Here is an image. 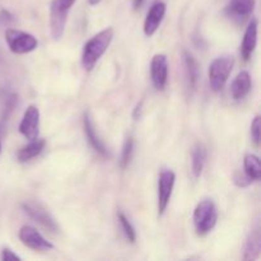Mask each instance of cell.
<instances>
[{
  "instance_id": "obj_1",
  "label": "cell",
  "mask_w": 261,
  "mask_h": 261,
  "mask_svg": "<svg viewBox=\"0 0 261 261\" xmlns=\"http://www.w3.org/2000/svg\"><path fill=\"white\" fill-rule=\"evenodd\" d=\"M112 38H114V28L107 27L87 41L82 54V64L87 71L93 70L96 64L111 45Z\"/></svg>"
},
{
  "instance_id": "obj_2",
  "label": "cell",
  "mask_w": 261,
  "mask_h": 261,
  "mask_svg": "<svg viewBox=\"0 0 261 261\" xmlns=\"http://www.w3.org/2000/svg\"><path fill=\"white\" fill-rule=\"evenodd\" d=\"M193 219L196 233L199 236L208 234L216 227L217 219H218V213H217V206L214 201L211 199L201 200L194 211Z\"/></svg>"
},
{
  "instance_id": "obj_3",
  "label": "cell",
  "mask_w": 261,
  "mask_h": 261,
  "mask_svg": "<svg viewBox=\"0 0 261 261\" xmlns=\"http://www.w3.org/2000/svg\"><path fill=\"white\" fill-rule=\"evenodd\" d=\"M234 59L232 55H221L214 59L209 65V84L213 92H219L224 88L229 78Z\"/></svg>"
},
{
  "instance_id": "obj_4",
  "label": "cell",
  "mask_w": 261,
  "mask_h": 261,
  "mask_svg": "<svg viewBox=\"0 0 261 261\" xmlns=\"http://www.w3.org/2000/svg\"><path fill=\"white\" fill-rule=\"evenodd\" d=\"M76 0H53L50 4V32L55 41H59L64 35L68 19L69 10Z\"/></svg>"
},
{
  "instance_id": "obj_5",
  "label": "cell",
  "mask_w": 261,
  "mask_h": 261,
  "mask_svg": "<svg viewBox=\"0 0 261 261\" xmlns=\"http://www.w3.org/2000/svg\"><path fill=\"white\" fill-rule=\"evenodd\" d=\"M5 41L9 50L17 55L32 53L38 46V41L35 36L15 28H8L5 31Z\"/></svg>"
},
{
  "instance_id": "obj_6",
  "label": "cell",
  "mask_w": 261,
  "mask_h": 261,
  "mask_svg": "<svg viewBox=\"0 0 261 261\" xmlns=\"http://www.w3.org/2000/svg\"><path fill=\"white\" fill-rule=\"evenodd\" d=\"M176 175L171 170H162L158 178V214L163 216L172 196Z\"/></svg>"
},
{
  "instance_id": "obj_7",
  "label": "cell",
  "mask_w": 261,
  "mask_h": 261,
  "mask_svg": "<svg viewBox=\"0 0 261 261\" xmlns=\"http://www.w3.org/2000/svg\"><path fill=\"white\" fill-rule=\"evenodd\" d=\"M19 240L24 246L35 251H48L54 249V245L32 226L20 227Z\"/></svg>"
},
{
  "instance_id": "obj_8",
  "label": "cell",
  "mask_w": 261,
  "mask_h": 261,
  "mask_svg": "<svg viewBox=\"0 0 261 261\" xmlns=\"http://www.w3.org/2000/svg\"><path fill=\"white\" fill-rule=\"evenodd\" d=\"M22 208L24 209V212L31 218L35 219L40 224H42L48 231L58 232L59 227L56 224L55 219H54V217L48 213L47 209L42 204L38 203V201H25V203L22 204Z\"/></svg>"
},
{
  "instance_id": "obj_9",
  "label": "cell",
  "mask_w": 261,
  "mask_h": 261,
  "mask_svg": "<svg viewBox=\"0 0 261 261\" xmlns=\"http://www.w3.org/2000/svg\"><path fill=\"white\" fill-rule=\"evenodd\" d=\"M150 78L157 91L166 88L168 79V61L165 54H155L150 61Z\"/></svg>"
},
{
  "instance_id": "obj_10",
  "label": "cell",
  "mask_w": 261,
  "mask_h": 261,
  "mask_svg": "<svg viewBox=\"0 0 261 261\" xmlns=\"http://www.w3.org/2000/svg\"><path fill=\"white\" fill-rule=\"evenodd\" d=\"M19 133L28 140L37 139L40 134V110L36 106H28L19 124Z\"/></svg>"
},
{
  "instance_id": "obj_11",
  "label": "cell",
  "mask_w": 261,
  "mask_h": 261,
  "mask_svg": "<svg viewBox=\"0 0 261 261\" xmlns=\"http://www.w3.org/2000/svg\"><path fill=\"white\" fill-rule=\"evenodd\" d=\"M166 12H167V5H166V3L160 2V0L150 7L147 18L144 20V33L147 37H152L157 32L163 18H165Z\"/></svg>"
},
{
  "instance_id": "obj_12",
  "label": "cell",
  "mask_w": 261,
  "mask_h": 261,
  "mask_svg": "<svg viewBox=\"0 0 261 261\" xmlns=\"http://www.w3.org/2000/svg\"><path fill=\"white\" fill-rule=\"evenodd\" d=\"M83 127H84V133H86L87 140L89 142V144L92 145L94 150H96L98 154H101L102 157H109V149L105 145V143L102 142L101 138L97 135L96 127H94L93 121H92V117L89 115L88 111L84 112L83 116Z\"/></svg>"
},
{
  "instance_id": "obj_13",
  "label": "cell",
  "mask_w": 261,
  "mask_h": 261,
  "mask_svg": "<svg viewBox=\"0 0 261 261\" xmlns=\"http://www.w3.org/2000/svg\"><path fill=\"white\" fill-rule=\"evenodd\" d=\"M256 0H229L226 8L227 14L237 20H244L255 9Z\"/></svg>"
},
{
  "instance_id": "obj_14",
  "label": "cell",
  "mask_w": 261,
  "mask_h": 261,
  "mask_svg": "<svg viewBox=\"0 0 261 261\" xmlns=\"http://www.w3.org/2000/svg\"><path fill=\"white\" fill-rule=\"evenodd\" d=\"M257 43V19H251L245 31L244 40L241 43V56L245 61L250 60Z\"/></svg>"
},
{
  "instance_id": "obj_15",
  "label": "cell",
  "mask_w": 261,
  "mask_h": 261,
  "mask_svg": "<svg viewBox=\"0 0 261 261\" xmlns=\"http://www.w3.org/2000/svg\"><path fill=\"white\" fill-rule=\"evenodd\" d=\"M251 87L252 82L249 71L244 70L241 71V73H239L231 84L232 98L236 99V101L245 98V97L250 93V91H251Z\"/></svg>"
},
{
  "instance_id": "obj_16",
  "label": "cell",
  "mask_w": 261,
  "mask_h": 261,
  "mask_svg": "<svg viewBox=\"0 0 261 261\" xmlns=\"http://www.w3.org/2000/svg\"><path fill=\"white\" fill-rule=\"evenodd\" d=\"M261 251V233H260V226L256 224L255 228H252V231L250 232L249 237L246 240V244H245L244 249V256L242 259L245 261L250 260H256L260 256Z\"/></svg>"
},
{
  "instance_id": "obj_17",
  "label": "cell",
  "mask_w": 261,
  "mask_h": 261,
  "mask_svg": "<svg viewBox=\"0 0 261 261\" xmlns=\"http://www.w3.org/2000/svg\"><path fill=\"white\" fill-rule=\"evenodd\" d=\"M46 142L43 139H33L31 140L30 144L24 145L23 148H20L17 153V158L20 163L30 162L31 160L36 158L37 155H40L42 153V150L45 149Z\"/></svg>"
},
{
  "instance_id": "obj_18",
  "label": "cell",
  "mask_w": 261,
  "mask_h": 261,
  "mask_svg": "<svg viewBox=\"0 0 261 261\" xmlns=\"http://www.w3.org/2000/svg\"><path fill=\"white\" fill-rule=\"evenodd\" d=\"M182 61H184V66H185L186 79H188L189 87H190L191 89H195L196 84H198V81H199L198 61L195 60V58H194L189 51H184L182 53Z\"/></svg>"
},
{
  "instance_id": "obj_19",
  "label": "cell",
  "mask_w": 261,
  "mask_h": 261,
  "mask_svg": "<svg viewBox=\"0 0 261 261\" xmlns=\"http://www.w3.org/2000/svg\"><path fill=\"white\" fill-rule=\"evenodd\" d=\"M206 162V149L201 143L194 147L193 152H191V172H193L194 177L199 178L203 173L204 167H205Z\"/></svg>"
},
{
  "instance_id": "obj_20",
  "label": "cell",
  "mask_w": 261,
  "mask_h": 261,
  "mask_svg": "<svg viewBox=\"0 0 261 261\" xmlns=\"http://www.w3.org/2000/svg\"><path fill=\"white\" fill-rule=\"evenodd\" d=\"M244 172L252 181H259L261 178L260 160L255 154H246L244 158Z\"/></svg>"
},
{
  "instance_id": "obj_21",
  "label": "cell",
  "mask_w": 261,
  "mask_h": 261,
  "mask_svg": "<svg viewBox=\"0 0 261 261\" xmlns=\"http://www.w3.org/2000/svg\"><path fill=\"white\" fill-rule=\"evenodd\" d=\"M117 218H119V222L120 224H121V228L122 231H124L126 239L129 240V242L134 244V242L137 241V232H135V228L133 227L132 222L127 219V217L125 216L122 212H119V213H117Z\"/></svg>"
},
{
  "instance_id": "obj_22",
  "label": "cell",
  "mask_w": 261,
  "mask_h": 261,
  "mask_svg": "<svg viewBox=\"0 0 261 261\" xmlns=\"http://www.w3.org/2000/svg\"><path fill=\"white\" fill-rule=\"evenodd\" d=\"M133 152H134V140H133L132 137H129L125 140L124 147H122L121 158H120V167H121L122 170H125V168L129 166L133 157Z\"/></svg>"
},
{
  "instance_id": "obj_23",
  "label": "cell",
  "mask_w": 261,
  "mask_h": 261,
  "mask_svg": "<svg viewBox=\"0 0 261 261\" xmlns=\"http://www.w3.org/2000/svg\"><path fill=\"white\" fill-rule=\"evenodd\" d=\"M260 130H261V117L256 115L251 124V138L254 140V144L260 147Z\"/></svg>"
},
{
  "instance_id": "obj_24",
  "label": "cell",
  "mask_w": 261,
  "mask_h": 261,
  "mask_svg": "<svg viewBox=\"0 0 261 261\" xmlns=\"http://www.w3.org/2000/svg\"><path fill=\"white\" fill-rule=\"evenodd\" d=\"M233 182L237 188H247V186L251 185V182H254V181H252L245 172L236 171L233 175Z\"/></svg>"
},
{
  "instance_id": "obj_25",
  "label": "cell",
  "mask_w": 261,
  "mask_h": 261,
  "mask_svg": "<svg viewBox=\"0 0 261 261\" xmlns=\"http://www.w3.org/2000/svg\"><path fill=\"white\" fill-rule=\"evenodd\" d=\"M2 260L4 261H19L20 257L18 256L17 254L13 252V250L8 249V247H4L2 251Z\"/></svg>"
},
{
  "instance_id": "obj_26",
  "label": "cell",
  "mask_w": 261,
  "mask_h": 261,
  "mask_svg": "<svg viewBox=\"0 0 261 261\" xmlns=\"http://www.w3.org/2000/svg\"><path fill=\"white\" fill-rule=\"evenodd\" d=\"M0 19L4 20V22H9V20H12V14L9 12H7V10H2V13H0Z\"/></svg>"
},
{
  "instance_id": "obj_27",
  "label": "cell",
  "mask_w": 261,
  "mask_h": 261,
  "mask_svg": "<svg viewBox=\"0 0 261 261\" xmlns=\"http://www.w3.org/2000/svg\"><path fill=\"white\" fill-rule=\"evenodd\" d=\"M144 2L145 0H133V8H134V10H138L139 8H142Z\"/></svg>"
},
{
  "instance_id": "obj_28",
  "label": "cell",
  "mask_w": 261,
  "mask_h": 261,
  "mask_svg": "<svg viewBox=\"0 0 261 261\" xmlns=\"http://www.w3.org/2000/svg\"><path fill=\"white\" fill-rule=\"evenodd\" d=\"M88 3L91 5H97V4H99V3H101V0H88Z\"/></svg>"
},
{
  "instance_id": "obj_29",
  "label": "cell",
  "mask_w": 261,
  "mask_h": 261,
  "mask_svg": "<svg viewBox=\"0 0 261 261\" xmlns=\"http://www.w3.org/2000/svg\"><path fill=\"white\" fill-rule=\"evenodd\" d=\"M0 153H2V142H0Z\"/></svg>"
}]
</instances>
